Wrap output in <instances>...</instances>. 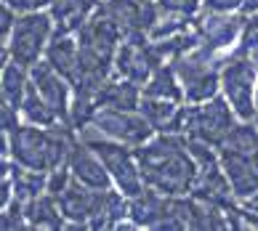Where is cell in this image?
Masks as SVG:
<instances>
[{"label": "cell", "mask_w": 258, "mask_h": 231, "mask_svg": "<svg viewBox=\"0 0 258 231\" xmlns=\"http://www.w3.org/2000/svg\"><path fill=\"white\" fill-rule=\"evenodd\" d=\"M136 157L149 189L168 197L192 194L200 162L195 160L184 133H155L147 143L136 146Z\"/></svg>", "instance_id": "1"}, {"label": "cell", "mask_w": 258, "mask_h": 231, "mask_svg": "<svg viewBox=\"0 0 258 231\" xmlns=\"http://www.w3.org/2000/svg\"><path fill=\"white\" fill-rule=\"evenodd\" d=\"M75 35L80 45V77L75 83V93L93 99L99 85L114 74V59L125 35L104 14V8H99Z\"/></svg>", "instance_id": "2"}, {"label": "cell", "mask_w": 258, "mask_h": 231, "mask_svg": "<svg viewBox=\"0 0 258 231\" xmlns=\"http://www.w3.org/2000/svg\"><path fill=\"white\" fill-rule=\"evenodd\" d=\"M8 136V160L19 162L24 168L51 173L67 162L72 143L78 141V130L67 122H59L53 128L22 122Z\"/></svg>", "instance_id": "3"}, {"label": "cell", "mask_w": 258, "mask_h": 231, "mask_svg": "<svg viewBox=\"0 0 258 231\" xmlns=\"http://www.w3.org/2000/svg\"><path fill=\"white\" fill-rule=\"evenodd\" d=\"M53 35H56V22H53L51 11L22 14L16 19L8 40L3 43V56L32 69V66L45 56Z\"/></svg>", "instance_id": "4"}, {"label": "cell", "mask_w": 258, "mask_h": 231, "mask_svg": "<svg viewBox=\"0 0 258 231\" xmlns=\"http://www.w3.org/2000/svg\"><path fill=\"white\" fill-rule=\"evenodd\" d=\"M237 122H240V117L232 109V104L224 96H213V99H208L203 104H186L181 133L186 138L203 141L208 146L218 149L229 133L237 128Z\"/></svg>", "instance_id": "5"}, {"label": "cell", "mask_w": 258, "mask_h": 231, "mask_svg": "<svg viewBox=\"0 0 258 231\" xmlns=\"http://www.w3.org/2000/svg\"><path fill=\"white\" fill-rule=\"evenodd\" d=\"M221 96L240 120L258 117V64L245 56L226 53L221 61Z\"/></svg>", "instance_id": "6"}, {"label": "cell", "mask_w": 258, "mask_h": 231, "mask_svg": "<svg viewBox=\"0 0 258 231\" xmlns=\"http://www.w3.org/2000/svg\"><path fill=\"white\" fill-rule=\"evenodd\" d=\"M152 122L141 114V109H96L91 122L83 130H78L80 138H112L128 146H141L155 136Z\"/></svg>", "instance_id": "7"}, {"label": "cell", "mask_w": 258, "mask_h": 231, "mask_svg": "<svg viewBox=\"0 0 258 231\" xmlns=\"http://www.w3.org/2000/svg\"><path fill=\"white\" fill-rule=\"evenodd\" d=\"M221 61L224 59L208 56L200 48L170 61L178 74L181 88H184L186 104H203L208 99H213V96H218V91H221Z\"/></svg>", "instance_id": "8"}, {"label": "cell", "mask_w": 258, "mask_h": 231, "mask_svg": "<svg viewBox=\"0 0 258 231\" xmlns=\"http://www.w3.org/2000/svg\"><path fill=\"white\" fill-rule=\"evenodd\" d=\"M91 143V149L101 157L104 168L109 170L112 176V184L117 191H122L128 199L144 194V176H141V168H139V157H136V146H128V143H120V141H112V138H99V136H91V138H83Z\"/></svg>", "instance_id": "9"}, {"label": "cell", "mask_w": 258, "mask_h": 231, "mask_svg": "<svg viewBox=\"0 0 258 231\" xmlns=\"http://www.w3.org/2000/svg\"><path fill=\"white\" fill-rule=\"evenodd\" d=\"M160 64H165V61L160 59L155 43L147 37V32H136V35L122 37L117 59H114V74L144 85Z\"/></svg>", "instance_id": "10"}, {"label": "cell", "mask_w": 258, "mask_h": 231, "mask_svg": "<svg viewBox=\"0 0 258 231\" xmlns=\"http://www.w3.org/2000/svg\"><path fill=\"white\" fill-rule=\"evenodd\" d=\"M197 35L200 51L216 59H224L229 48H234L242 32V14H218V11H200L197 16ZM232 53V51H229Z\"/></svg>", "instance_id": "11"}, {"label": "cell", "mask_w": 258, "mask_h": 231, "mask_svg": "<svg viewBox=\"0 0 258 231\" xmlns=\"http://www.w3.org/2000/svg\"><path fill=\"white\" fill-rule=\"evenodd\" d=\"M30 77L35 83V88L43 93V99L53 107V112L59 114V120L70 125V112H72V99H75V85L67 80L61 72H56L53 66L40 59L32 69Z\"/></svg>", "instance_id": "12"}, {"label": "cell", "mask_w": 258, "mask_h": 231, "mask_svg": "<svg viewBox=\"0 0 258 231\" xmlns=\"http://www.w3.org/2000/svg\"><path fill=\"white\" fill-rule=\"evenodd\" d=\"M64 165H67V170L72 173V178L80 181V184H85V186L101 189V191L114 189L112 176H109V170L104 168L101 157L91 149V143L83 141L80 136H78V141L72 143V149H70V154H67Z\"/></svg>", "instance_id": "13"}, {"label": "cell", "mask_w": 258, "mask_h": 231, "mask_svg": "<svg viewBox=\"0 0 258 231\" xmlns=\"http://www.w3.org/2000/svg\"><path fill=\"white\" fill-rule=\"evenodd\" d=\"M218 162L229 178L237 202L258 191V154H245L234 149H218Z\"/></svg>", "instance_id": "14"}, {"label": "cell", "mask_w": 258, "mask_h": 231, "mask_svg": "<svg viewBox=\"0 0 258 231\" xmlns=\"http://www.w3.org/2000/svg\"><path fill=\"white\" fill-rule=\"evenodd\" d=\"M101 8L122 35L147 32L155 22V0H104Z\"/></svg>", "instance_id": "15"}, {"label": "cell", "mask_w": 258, "mask_h": 231, "mask_svg": "<svg viewBox=\"0 0 258 231\" xmlns=\"http://www.w3.org/2000/svg\"><path fill=\"white\" fill-rule=\"evenodd\" d=\"M43 59L75 85V83H78V77H80V45H78V35H72V32H56Z\"/></svg>", "instance_id": "16"}, {"label": "cell", "mask_w": 258, "mask_h": 231, "mask_svg": "<svg viewBox=\"0 0 258 231\" xmlns=\"http://www.w3.org/2000/svg\"><path fill=\"white\" fill-rule=\"evenodd\" d=\"M139 109L152 122V128L157 133H181V128H184L186 101H168V99H149V96H141Z\"/></svg>", "instance_id": "17"}, {"label": "cell", "mask_w": 258, "mask_h": 231, "mask_svg": "<svg viewBox=\"0 0 258 231\" xmlns=\"http://www.w3.org/2000/svg\"><path fill=\"white\" fill-rule=\"evenodd\" d=\"M104 6V0H51V16L56 32H78L80 27Z\"/></svg>", "instance_id": "18"}, {"label": "cell", "mask_w": 258, "mask_h": 231, "mask_svg": "<svg viewBox=\"0 0 258 231\" xmlns=\"http://www.w3.org/2000/svg\"><path fill=\"white\" fill-rule=\"evenodd\" d=\"M24 210H27V220H30V228H67V218L61 213V205L56 194L45 191V194L35 197L30 202H24Z\"/></svg>", "instance_id": "19"}, {"label": "cell", "mask_w": 258, "mask_h": 231, "mask_svg": "<svg viewBox=\"0 0 258 231\" xmlns=\"http://www.w3.org/2000/svg\"><path fill=\"white\" fill-rule=\"evenodd\" d=\"M19 114H22V122H30V125H40V128H53L59 125V114L53 112V107L43 99V93L35 88L32 77H30V85H27V93L22 99V107H19Z\"/></svg>", "instance_id": "20"}, {"label": "cell", "mask_w": 258, "mask_h": 231, "mask_svg": "<svg viewBox=\"0 0 258 231\" xmlns=\"http://www.w3.org/2000/svg\"><path fill=\"white\" fill-rule=\"evenodd\" d=\"M27 85H30V66L19 64L14 59H6L3 64V91H0V104H8V107L19 109L22 107V99L27 93Z\"/></svg>", "instance_id": "21"}, {"label": "cell", "mask_w": 258, "mask_h": 231, "mask_svg": "<svg viewBox=\"0 0 258 231\" xmlns=\"http://www.w3.org/2000/svg\"><path fill=\"white\" fill-rule=\"evenodd\" d=\"M203 11V0H155V16L195 22Z\"/></svg>", "instance_id": "22"}, {"label": "cell", "mask_w": 258, "mask_h": 231, "mask_svg": "<svg viewBox=\"0 0 258 231\" xmlns=\"http://www.w3.org/2000/svg\"><path fill=\"white\" fill-rule=\"evenodd\" d=\"M232 53L258 61V14L242 16V32H240V40H237V45L232 48Z\"/></svg>", "instance_id": "23"}, {"label": "cell", "mask_w": 258, "mask_h": 231, "mask_svg": "<svg viewBox=\"0 0 258 231\" xmlns=\"http://www.w3.org/2000/svg\"><path fill=\"white\" fill-rule=\"evenodd\" d=\"M0 228H3V231H24V228H30V220H27L24 202L11 199V202H8V205L3 207V218H0Z\"/></svg>", "instance_id": "24"}, {"label": "cell", "mask_w": 258, "mask_h": 231, "mask_svg": "<svg viewBox=\"0 0 258 231\" xmlns=\"http://www.w3.org/2000/svg\"><path fill=\"white\" fill-rule=\"evenodd\" d=\"M14 8V11L22 16V14H35V11H48L51 8V0H3Z\"/></svg>", "instance_id": "25"}, {"label": "cell", "mask_w": 258, "mask_h": 231, "mask_svg": "<svg viewBox=\"0 0 258 231\" xmlns=\"http://www.w3.org/2000/svg\"><path fill=\"white\" fill-rule=\"evenodd\" d=\"M16 19H19V14L14 11L8 3H0V40H8V35H11V30H14V24H16Z\"/></svg>", "instance_id": "26"}, {"label": "cell", "mask_w": 258, "mask_h": 231, "mask_svg": "<svg viewBox=\"0 0 258 231\" xmlns=\"http://www.w3.org/2000/svg\"><path fill=\"white\" fill-rule=\"evenodd\" d=\"M242 0H203V11H218V14H240Z\"/></svg>", "instance_id": "27"}, {"label": "cell", "mask_w": 258, "mask_h": 231, "mask_svg": "<svg viewBox=\"0 0 258 231\" xmlns=\"http://www.w3.org/2000/svg\"><path fill=\"white\" fill-rule=\"evenodd\" d=\"M240 14H242V16H253V14H258V0H242Z\"/></svg>", "instance_id": "28"}, {"label": "cell", "mask_w": 258, "mask_h": 231, "mask_svg": "<svg viewBox=\"0 0 258 231\" xmlns=\"http://www.w3.org/2000/svg\"><path fill=\"white\" fill-rule=\"evenodd\" d=\"M255 122H258V117H255Z\"/></svg>", "instance_id": "29"}, {"label": "cell", "mask_w": 258, "mask_h": 231, "mask_svg": "<svg viewBox=\"0 0 258 231\" xmlns=\"http://www.w3.org/2000/svg\"><path fill=\"white\" fill-rule=\"evenodd\" d=\"M255 64H258V61H255Z\"/></svg>", "instance_id": "30"}]
</instances>
